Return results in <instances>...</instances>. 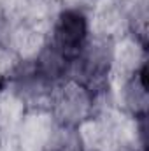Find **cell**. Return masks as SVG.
Instances as JSON below:
<instances>
[{"label": "cell", "instance_id": "cell-5", "mask_svg": "<svg viewBox=\"0 0 149 151\" xmlns=\"http://www.w3.org/2000/svg\"><path fill=\"white\" fill-rule=\"evenodd\" d=\"M42 151H90L81 128L54 125Z\"/></svg>", "mask_w": 149, "mask_h": 151}, {"label": "cell", "instance_id": "cell-4", "mask_svg": "<svg viewBox=\"0 0 149 151\" xmlns=\"http://www.w3.org/2000/svg\"><path fill=\"white\" fill-rule=\"evenodd\" d=\"M30 60L39 76L54 88H58L60 84L70 79V69L74 58L65 55L47 40L42 42V46L30 56Z\"/></svg>", "mask_w": 149, "mask_h": 151}, {"label": "cell", "instance_id": "cell-1", "mask_svg": "<svg viewBox=\"0 0 149 151\" xmlns=\"http://www.w3.org/2000/svg\"><path fill=\"white\" fill-rule=\"evenodd\" d=\"M107 107H114L112 93L100 97L75 81H65L53 91L47 104V114L58 127L82 128Z\"/></svg>", "mask_w": 149, "mask_h": 151}, {"label": "cell", "instance_id": "cell-3", "mask_svg": "<svg viewBox=\"0 0 149 151\" xmlns=\"http://www.w3.org/2000/svg\"><path fill=\"white\" fill-rule=\"evenodd\" d=\"M112 104L117 113H121L130 121L148 119V63L130 74H125L114 79Z\"/></svg>", "mask_w": 149, "mask_h": 151}, {"label": "cell", "instance_id": "cell-2", "mask_svg": "<svg viewBox=\"0 0 149 151\" xmlns=\"http://www.w3.org/2000/svg\"><path fill=\"white\" fill-rule=\"evenodd\" d=\"M91 35V7L82 2L60 4L46 23V40L72 58Z\"/></svg>", "mask_w": 149, "mask_h": 151}]
</instances>
